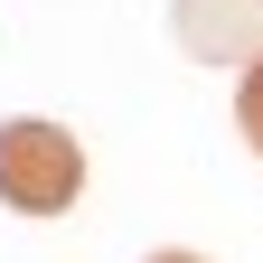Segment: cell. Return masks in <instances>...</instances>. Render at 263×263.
<instances>
[{"mask_svg": "<svg viewBox=\"0 0 263 263\" xmlns=\"http://www.w3.org/2000/svg\"><path fill=\"white\" fill-rule=\"evenodd\" d=\"M85 197V141L47 113L0 122V207L10 216H66Z\"/></svg>", "mask_w": 263, "mask_h": 263, "instance_id": "cell-1", "label": "cell"}, {"mask_svg": "<svg viewBox=\"0 0 263 263\" xmlns=\"http://www.w3.org/2000/svg\"><path fill=\"white\" fill-rule=\"evenodd\" d=\"M235 132H245V141L263 151V57L245 66V85H235Z\"/></svg>", "mask_w": 263, "mask_h": 263, "instance_id": "cell-3", "label": "cell"}, {"mask_svg": "<svg viewBox=\"0 0 263 263\" xmlns=\"http://www.w3.org/2000/svg\"><path fill=\"white\" fill-rule=\"evenodd\" d=\"M141 263H207V254H141Z\"/></svg>", "mask_w": 263, "mask_h": 263, "instance_id": "cell-4", "label": "cell"}, {"mask_svg": "<svg viewBox=\"0 0 263 263\" xmlns=\"http://www.w3.org/2000/svg\"><path fill=\"white\" fill-rule=\"evenodd\" d=\"M170 38L197 66H254L263 57V0H170Z\"/></svg>", "mask_w": 263, "mask_h": 263, "instance_id": "cell-2", "label": "cell"}]
</instances>
